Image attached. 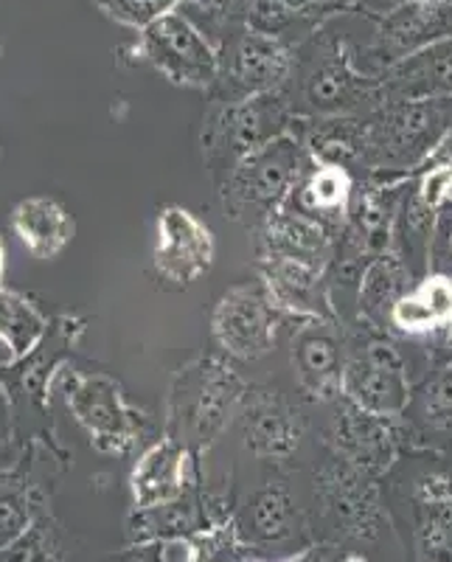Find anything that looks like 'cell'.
Returning <instances> with one entry per match:
<instances>
[{
    "mask_svg": "<svg viewBox=\"0 0 452 562\" xmlns=\"http://www.w3.org/2000/svg\"><path fill=\"white\" fill-rule=\"evenodd\" d=\"M281 93L298 122L365 115L383 104L380 77L354 63L351 45L329 23L295 45L293 74Z\"/></svg>",
    "mask_w": 452,
    "mask_h": 562,
    "instance_id": "cell-1",
    "label": "cell"
},
{
    "mask_svg": "<svg viewBox=\"0 0 452 562\" xmlns=\"http://www.w3.org/2000/svg\"><path fill=\"white\" fill-rule=\"evenodd\" d=\"M248 391V380L225 355L192 360L174 371L169 385L163 436L200 456L236 422Z\"/></svg>",
    "mask_w": 452,
    "mask_h": 562,
    "instance_id": "cell-2",
    "label": "cell"
},
{
    "mask_svg": "<svg viewBox=\"0 0 452 562\" xmlns=\"http://www.w3.org/2000/svg\"><path fill=\"white\" fill-rule=\"evenodd\" d=\"M313 158L304 140L295 133H284L261 149L242 158L219 180V198L230 220L250 228L268 223L275 211L293 198L295 186L304 178Z\"/></svg>",
    "mask_w": 452,
    "mask_h": 562,
    "instance_id": "cell-3",
    "label": "cell"
},
{
    "mask_svg": "<svg viewBox=\"0 0 452 562\" xmlns=\"http://www.w3.org/2000/svg\"><path fill=\"white\" fill-rule=\"evenodd\" d=\"M369 122V160L371 175H410L439 149L452 133V97L419 99V102H388L365 113Z\"/></svg>",
    "mask_w": 452,
    "mask_h": 562,
    "instance_id": "cell-4",
    "label": "cell"
},
{
    "mask_svg": "<svg viewBox=\"0 0 452 562\" xmlns=\"http://www.w3.org/2000/svg\"><path fill=\"white\" fill-rule=\"evenodd\" d=\"M295 122L298 119L281 90L234 104L211 102V110L203 119V133H200L205 164L223 180L250 153L279 135L293 133Z\"/></svg>",
    "mask_w": 452,
    "mask_h": 562,
    "instance_id": "cell-5",
    "label": "cell"
},
{
    "mask_svg": "<svg viewBox=\"0 0 452 562\" xmlns=\"http://www.w3.org/2000/svg\"><path fill=\"white\" fill-rule=\"evenodd\" d=\"M354 326L357 333L346 338L343 396L360 408L399 419L414 403L408 360L385 329L365 321H354Z\"/></svg>",
    "mask_w": 452,
    "mask_h": 562,
    "instance_id": "cell-6",
    "label": "cell"
},
{
    "mask_svg": "<svg viewBox=\"0 0 452 562\" xmlns=\"http://www.w3.org/2000/svg\"><path fill=\"white\" fill-rule=\"evenodd\" d=\"M65 405L84 428L97 450L108 456H127L149 434V419L127 403L124 389L102 371L65 369L57 378Z\"/></svg>",
    "mask_w": 452,
    "mask_h": 562,
    "instance_id": "cell-7",
    "label": "cell"
},
{
    "mask_svg": "<svg viewBox=\"0 0 452 562\" xmlns=\"http://www.w3.org/2000/svg\"><path fill=\"white\" fill-rule=\"evenodd\" d=\"M211 43L219 52V77L208 90L211 102L234 104L279 93L293 74L295 48L275 37L245 29H223L211 37Z\"/></svg>",
    "mask_w": 452,
    "mask_h": 562,
    "instance_id": "cell-8",
    "label": "cell"
},
{
    "mask_svg": "<svg viewBox=\"0 0 452 562\" xmlns=\"http://www.w3.org/2000/svg\"><path fill=\"white\" fill-rule=\"evenodd\" d=\"M135 54L178 88L211 90L219 77V52L183 9L163 14L138 34Z\"/></svg>",
    "mask_w": 452,
    "mask_h": 562,
    "instance_id": "cell-9",
    "label": "cell"
},
{
    "mask_svg": "<svg viewBox=\"0 0 452 562\" xmlns=\"http://www.w3.org/2000/svg\"><path fill=\"white\" fill-rule=\"evenodd\" d=\"M284 318L287 315L275 307L261 281L236 284L214 307L211 335L225 358L234 363H256L275 346Z\"/></svg>",
    "mask_w": 452,
    "mask_h": 562,
    "instance_id": "cell-10",
    "label": "cell"
},
{
    "mask_svg": "<svg viewBox=\"0 0 452 562\" xmlns=\"http://www.w3.org/2000/svg\"><path fill=\"white\" fill-rule=\"evenodd\" d=\"M189 7L203 12L205 20H192L208 37L223 29H245L281 40L293 48L331 20L309 0H208Z\"/></svg>",
    "mask_w": 452,
    "mask_h": 562,
    "instance_id": "cell-11",
    "label": "cell"
},
{
    "mask_svg": "<svg viewBox=\"0 0 452 562\" xmlns=\"http://www.w3.org/2000/svg\"><path fill=\"white\" fill-rule=\"evenodd\" d=\"M84 335V318L79 315H57L48 324L45 338L29 351L26 358L9 360L0 366V389L7 391L12 408H32L43 416L52 405V385L59 371L77 349Z\"/></svg>",
    "mask_w": 452,
    "mask_h": 562,
    "instance_id": "cell-12",
    "label": "cell"
},
{
    "mask_svg": "<svg viewBox=\"0 0 452 562\" xmlns=\"http://www.w3.org/2000/svg\"><path fill=\"white\" fill-rule=\"evenodd\" d=\"M441 40H452V0H402L374 14V34L365 45V63L374 65L376 77L388 65Z\"/></svg>",
    "mask_w": 452,
    "mask_h": 562,
    "instance_id": "cell-13",
    "label": "cell"
},
{
    "mask_svg": "<svg viewBox=\"0 0 452 562\" xmlns=\"http://www.w3.org/2000/svg\"><path fill=\"white\" fill-rule=\"evenodd\" d=\"M315 498L331 529L343 537L371 540L380 535L385 512L376 475L331 456L315 475Z\"/></svg>",
    "mask_w": 452,
    "mask_h": 562,
    "instance_id": "cell-14",
    "label": "cell"
},
{
    "mask_svg": "<svg viewBox=\"0 0 452 562\" xmlns=\"http://www.w3.org/2000/svg\"><path fill=\"white\" fill-rule=\"evenodd\" d=\"M326 425V445L331 456L349 461L371 475L388 473L402 448V425L394 416L374 414L338 396Z\"/></svg>",
    "mask_w": 452,
    "mask_h": 562,
    "instance_id": "cell-15",
    "label": "cell"
},
{
    "mask_svg": "<svg viewBox=\"0 0 452 562\" xmlns=\"http://www.w3.org/2000/svg\"><path fill=\"white\" fill-rule=\"evenodd\" d=\"M217 259L214 231L183 205H166L155 228L152 268L172 288H189L203 279Z\"/></svg>",
    "mask_w": 452,
    "mask_h": 562,
    "instance_id": "cell-16",
    "label": "cell"
},
{
    "mask_svg": "<svg viewBox=\"0 0 452 562\" xmlns=\"http://www.w3.org/2000/svg\"><path fill=\"white\" fill-rule=\"evenodd\" d=\"M340 321H301L293 333V371L306 400L329 405L343 396L349 344Z\"/></svg>",
    "mask_w": 452,
    "mask_h": 562,
    "instance_id": "cell-17",
    "label": "cell"
},
{
    "mask_svg": "<svg viewBox=\"0 0 452 562\" xmlns=\"http://www.w3.org/2000/svg\"><path fill=\"white\" fill-rule=\"evenodd\" d=\"M236 425L245 450L273 464L293 459L304 441V419L287 396L275 389H250Z\"/></svg>",
    "mask_w": 452,
    "mask_h": 562,
    "instance_id": "cell-18",
    "label": "cell"
},
{
    "mask_svg": "<svg viewBox=\"0 0 452 562\" xmlns=\"http://www.w3.org/2000/svg\"><path fill=\"white\" fill-rule=\"evenodd\" d=\"M259 281L293 321H338L326 268L290 256H259Z\"/></svg>",
    "mask_w": 452,
    "mask_h": 562,
    "instance_id": "cell-19",
    "label": "cell"
},
{
    "mask_svg": "<svg viewBox=\"0 0 452 562\" xmlns=\"http://www.w3.org/2000/svg\"><path fill=\"white\" fill-rule=\"evenodd\" d=\"M194 481H197V453L169 436H160V441L140 453L129 475L135 512L172 504L192 490Z\"/></svg>",
    "mask_w": 452,
    "mask_h": 562,
    "instance_id": "cell-20",
    "label": "cell"
},
{
    "mask_svg": "<svg viewBox=\"0 0 452 562\" xmlns=\"http://www.w3.org/2000/svg\"><path fill=\"white\" fill-rule=\"evenodd\" d=\"M376 77L383 104L452 97V40L427 45L421 52L388 65Z\"/></svg>",
    "mask_w": 452,
    "mask_h": 562,
    "instance_id": "cell-21",
    "label": "cell"
},
{
    "mask_svg": "<svg viewBox=\"0 0 452 562\" xmlns=\"http://www.w3.org/2000/svg\"><path fill=\"white\" fill-rule=\"evenodd\" d=\"M259 234V256H290V259H304V262L329 268L338 234L326 228L318 220L306 217L293 205H284L256 228Z\"/></svg>",
    "mask_w": 452,
    "mask_h": 562,
    "instance_id": "cell-22",
    "label": "cell"
},
{
    "mask_svg": "<svg viewBox=\"0 0 452 562\" xmlns=\"http://www.w3.org/2000/svg\"><path fill=\"white\" fill-rule=\"evenodd\" d=\"M388 329L405 338H441L452 329V276L425 273L396 301Z\"/></svg>",
    "mask_w": 452,
    "mask_h": 562,
    "instance_id": "cell-23",
    "label": "cell"
},
{
    "mask_svg": "<svg viewBox=\"0 0 452 562\" xmlns=\"http://www.w3.org/2000/svg\"><path fill=\"white\" fill-rule=\"evenodd\" d=\"M354 194V172H349L343 167H335V164H318V160H313L309 169L304 172V178L295 186L290 205L298 209L301 214H306V217L324 223L326 228H331L340 237L346 225H349Z\"/></svg>",
    "mask_w": 452,
    "mask_h": 562,
    "instance_id": "cell-24",
    "label": "cell"
},
{
    "mask_svg": "<svg viewBox=\"0 0 452 562\" xmlns=\"http://www.w3.org/2000/svg\"><path fill=\"white\" fill-rule=\"evenodd\" d=\"M295 133L304 140L309 158L318 164H335L349 172L365 169L369 160V122L365 115H338L295 122Z\"/></svg>",
    "mask_w": 452,
    "mask_h": 562,
    "instance_id": "cell-25",
    "label": "cell"
},
{
    "mask_svg": "<svg viewBox=\"0 0 452 562\" xmlns=\"http://www.w3.org/2000/svg\"><path fill=\"white\" fill-rule=\"evenodd\" d=\"M12 228L18 239L29 248V254L37 259H54L70 245L77 234V223L68 214L59 200L37 198L20 200L12 209Z\"/></svg>",
    "mask_w": 452,
    "mask_h": 562,
    "instance_id": "cell-26",
    "label": "cell"
},
{
    "mask_svg": "<svg viewBox=\"0 0 452 562\" xmlns=\"http://www.w3.org/2000/svg\"><path fill=\"white\" fill-rule=\"evenodd\" d=\"M414 281V270L396 250L369 259L363 279H360V290H357V321H365V324L380 326L388 333L391 307L408 293Z\"/></svg>",
    "mask_w": 452,
    "mask_h": 562,
    "instance_id": "cell-27",
    "label": "cell"
},
{
    "mask_svg": "<svg viewBox=\"0 0 452 562\" xmlns=\"http://www.w3.org/2000/svg\"><path fill=\"white\" fill-rule=\"evenodd\" d=\"M419 554L425 562H452V473H427L416 486Z\"/></svg>",
    "mask_w": 452,
    "mask_h": 562,
    "instance_id": "cell-28",
    "label": "cell"
},
{
    "mask_svg": "<svg viewBox=\"0 0 452 562\" xmlns=\"http://www.w3.org/2000/svg\"><path fill=\"white\" fill-rule=\"evenodd\" d=\"M248 535L253 543L279 546L298 535V506L279 481L259 486L248 501Z\"/></svg>",
    "mask_w": 452,
    "mask_h": 562,
    "instance_id": "cell-29",
    "label": "cell"
},
{
    "mask_svg": "<svg viewBox=\"0 0 452 562\" xmlns=\"http://www.w3.org/2000/svg\"><path fill=\"white\" fill-rule=\"evenodd\" d=\"M52 321L45 318L32 299L14 293V290H0V340L7 344L9 360L26 358L29 351L45 338Z\"/></svg>",
    "mask_w": 452,
    "mask_h": 562,
    "instance_id": "cell-30",
    "label": "cell"
},
{
    "mask_svg": "<svg viewBox=\"0 0 452 562\" xmlns=\"http://www.w3.org/2000/svg\"><path fill=\"white\" fill-rule=\"evenodd\" d=\"M37 492L20 473H0V551L32 529L39 518Z\"/></svg>",
    "mask_w": 452,
    "mask_h": 562,
    "instance_id": "cell-31",
    "label": "cell"
},
{
    "mask_svg": "<svg viewBox=\"0 0 452 562\" xmlns=\"http://www.w3.org/2000/svg\"><path fill=\"white\" fill-rule=\"evenodd\" d=\"M0 562H63L57 526L39 515L26 535L0 551Z\"/></svg>",
    "mask_w": 452,
    "mask_h": 562,
    "instance_id": "cell-32",
    "label": "cell"
},
{
    "mask_svg": "<svg viewBox=\"0 0 452 562\" xmlns=\"http://www.w3.org/2000/svg\"><path fill=\"white\" fill-rule=\"evenodd\" d=\"M93 3L115 23L144 32L147 26H152L155 20L174 12L185 0H93Z\"/></svg>",
    "mask_w": 452,
    "mask_h": 562,
    "instance_id": "cell-33",
    "label": "cell"
},
{
    "mask_svg": "<svg viewBox=\"0 0 452 562\" xmlns=\"http://www.w3.org/2000/svg\"><path fill=\"white\" fill-rule=\"evenodd\" d=\"M421 419L436 430H450L452 428V363L436 374L433 380H427L421 385L419 396H416Z\"/></svg>",
    "mask_w": 452,
    "mask_h": 562,
    "instance_id": "cell-34",
    "label": "cell"
},
{
    "mask_svg": "<svg viewBox=\"0 0 452 562\" xmlns=\"http://www.w3.org/2000/svg\"><path fill=\"white\" fill-rule=\"evenodd\" d=\"M427 273L452 276V200L439 211L427 254Z\"/></svg>",
    "mask_w": 452,
    "mask_h": 562,
    "instance_id": "cell-35",
    "label": "cell"
},
{
    "mask_svg": "<svg viewBox=\"0 0 452 562\" xmlns=\"http://www.w3.org/2000/svg\"><path fill=\"white\" fill-rule=\"evenodd\" d=\"M108 562H166V557L163 551L158 549V543H147V546H140V549L127 551V554L122 557H113V560Z\"/></svg>",
    "mask_w": 452,
    "mask_h": 562,
    "instance_id": "cell-36",
    "label": "cell"
},
{
    "mask_svg": "<svg viewBox=\"0 0 452 562\" xmlns=\"http://www.w3.org/2000/svg\"><path fill=\"white\" fill-rule=\"evenodd\" d=\"M313 7H318L326 18H335V14L343 12H354L360 9V0H309Z\"/></svg>",
    "mask_w": 452,
    "mask_h": 562,
    "instance_id": "cell-37",
    "label": "cell"
},
{
    "mask_svg": "<svg viewBox=\"0 0 452 562\" xmlns=\"http://www.w3.org/2000/svg\"><path fill=\"white\" fill-rule=\"evenodd\" d=\"M3 273H7V248H3V239H0V290H3Z\"/></svg>",
    "mask_w": 452,
    "mask_h": 562,
    "instance_id": "cell-38",
    "label": "cell"
},
{
    "mask_svg": "<svg viewBox=\"0 0 452 562\" xmlns=\"http://www.w3.org/2000/svg\"><path fill=\"white\" fill-rule=\"evenodd\" d=\"M346 562H369V560H363V557H349Z\"/></svg>",
    "mask_w": 452,
    "mask_h": 562,
    "instance_id": "cell-39",
    "label": "cell"
},
{
    "mask_svg": "<svg viewBox=\"0 0 452 562\" xmlns=\"http://www.w3.org/2000/svg\"><path fill=\"white\" fill-rule=\"evenodd\" d=\"M394 3H402V0H388V7H385V9H391V7H394ZM385 9H383V12H385Z\"/></svg>",
    "mask_w": 452,
    "mask_h": 562,
    "instance_id": "cell-40",
    "label": "cell"
},
{
    "mask_svg": "<svg viewBox=\"0 0 452 562\" xmlns=\"http://www.w3.org/2000/svg\"><path fill=\"white\" fill-rule=\"evenodd\" d=\"M185 3H208V0H185Z\"/></svg>",
    "mask_w": 452,
    "mask_h": 562,
    "instance_id": "cell-41",
    "label": "cell"
}]
</instances>
